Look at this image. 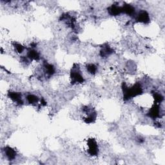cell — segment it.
Masks as SVG:
<instances>
[{
	"label": "cell",
	"mask_w": 165,
	"mask_h": 165,
	"mask_svg": "<svg viewBox=\"0 0 165 165\" xmlns=\"http://www.w3.org/2000/svg\"><path fill=\"white\" fill-rule=\"evenodd\" d=\"M70 77L72 80V83H82L84 82V78L83 75L80 70V68L77 66V67H73L72 70L71 72Z\"/></svg>",
	"instance_id": "obj_1"
},
{
	"label": "cell",
	"mask_w": 165,
	"mask_h": 165,
	"mask_svg": "<svg viewBox=\"0 0 165 165\" xmlns=\"http://www.w3.org/2000/svg\"><path fill=\"white\" fill-rule=\"evenodd\" d=\"M89 154L92 156L96 155L98 154V145L95 139H89L88 141Z\"/></svg>",
	"instance_id": "obj_2"
},
{
	"label": "cell",
	"mask_w": 165,
	"mask_h": 165,
	"mask_svg": "<svg viewBox=\"0 0 165 165\" xmlns=\"http://www.w3.org/2000/svg\"><path fill=\"white\" fill-rule=\"evenodd\" d=\"M135 19L139 23H148L150 21V16L146 11L141 10L136 15Z\"/></svg>",
	"instance_id": "obj_3"
},
{
	"label": "cell",
	"mask_w": 165,
	"mask_h": 165,
	"mask_svg": "<svg viewBox=\"0 0 165 165\" xmlns=\"http://www.w3.org/2000/svg\"><path fill=\"white\" fill-rule=\"evenodd\" d=\"M9 97L14 103H16L18 105H23V102L22 101V96L21 94L17 92H10L8 93Z\"/></svg>",
	"instance_id": "obj_4"
},
{
	"label": "cell",
	"mask_w": 165,
	"mask_h": 165,
	"mask_svg": "<svg viewBox=\"0 0 165 165\" xmlns=\"http://www.w3.org/2000/svg\"><path fill=\"white\" fill-rule=\"evenodd\" d=\"M108 12L110 15L117 16L120 15V14L123 12L122 10V7L119 6L117 5H112L108 9Z\"/></svg>",
	"instance_id": "obj_5"
},
{
	"label": "cell",
	"mask_w": 165,
	"mask_h": 165,
	"mask_svg": "<svg viewBox=\"0 0 165 165\" xmlns=\"http://www.w3.org/2000/svg\"><path fill=\"white\" fill-rule=\"evenodd\" d=\"M160 116V108L158 105L155 104L151 109H150L148 112V116L152 119H155Z\"/></svg>",
	"instance_id": "obj_6"
},
{
	"label": "cell",
	"mask_w": 165,
	"mask_h": 165,
	"mask_svg": "<svg viewBox=\"0 0 165 165\" xmlns=\"http://www.w3.org/2000/svg\"><path fill=\"white\" fill-rule=\"evenodd\" d=\"M4 153L6 157L9 160H14L16 158V152L15 150L10 147H6L4 150Z\"/></svg>",
	"instance_id": "obj_7"
},
{
	"label": "cell",
	"mask_w": 165,
	"mask_h": 165,
	"mask_svg": "<svg viewBox=\"0 0 165 165\" xmlns=\"http://www.w3.org/2000/svg\"><path fill=\"white\" fill-rule=\"evenodd\" d=\"M27 58L31 60L38 61L40 59V56L38 52L34 49H30L27 52Z\"/></svg>",
	"instance_id": "obj_8"
},
{
	"label": "cell",
	"mask_w": 165,
	"mask_h": 165,
	"mask_svg": "<svg viewBox=\"0 0 165 165\" xmlns=\"http://www.w3.org/2000/svg\"><path fill=\"white\" fill-rule=\"evenodd\" d=\"M122 10H123V13L130 16L135 14V8L131 5H125L122 6Z\"/></svg>",
	"instance_id": "obj_9"
},
{
	"label": "cell",
	"mask_w": 165,
	"mask_h": 165,
	"mask_svg": "<svg viewBox=\"0 0 165 165\" xmlns=\"http://www.w3.org/2000/svg\"><path fill=\"white\" fill-rule=\"evenodd\" d=\"M44 68H45L46 75H47L48 76H52L54 74H55L56 70H55V68L52 65V64L45 63L44 64Z\"/></svg>",
	"instance_id": "obj_10"
},
{
	"label": "cell",
	"mask_w": 165,
	"mask_h": 165,
	"mask_svg": "<svg viewBox=\"0 0 165 165\" xmlns=\"http://www.w3.org/2000/svg\"><path fill=\"white\" fill-rule=\"evenodd\" d=\"M27 101L28 103L34 105L35 103H38V102L39 101V99L36 96H35L34 94H29V95L27 96Z\"/></svg>",
	"instance_id": "obj_11"
},
{
	"label": "cell",
	"mask_w": 165,
	"mask_h": 165,
	"mask_svg": "<svg viewBox=\"0 0 165 165\" xmlns=\"http://www.w3.org/2000/svg\"><path fill=\"white\" fill-rule=\"evenodd\" d=\"M87 70L89 74L94 75L96 73V72L97 70V68L94 64H89L87 66Z\"/></svg>",
	"instance_id": "obj_12"
},
{
	"label": "cell",
	"mask_w": 165,
	"mask_h": 165,
	"mask_svg": "<svg viewBox=\"0 0 165 165\" xmlns=\"http://www.w3.org/2000/svg\"><path fill=\"white\" fill-rule=\"evenodd\" d=\"M154 98L156 103H161L163 100V97L161 94H159V93H155L154 94Z\"/></svg>",
	"instance_id": "obj_13"
},
{
	"label": "cell",
	"mask_w": 165,
	"mask_h": 165,
	"mask_svg": "<svg viewBox=\"0 0 165 165\" xmlns=\"http://www.w3.org/2000/svg\"><path fill=\"white\" fill-rule=\"evenodd\" d=\"M14 47H15V49H16V51H17V52H18L19 54L22 53L24 51V50H25L24 47L22 45H21L19 43H15V44H14Z\"/></svg>",
	"instance_id": "obj_14"
}]
</instances>
